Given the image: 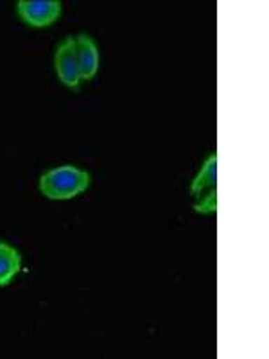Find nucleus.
<instances>
[{
  "label": "nucleus",
  "mask_w": 269,
  "mask_h": 359,
  "mask_svg": "<svg viewBox=\"0 0 269 359\" xmlns=\"http://www.w3.org/2000/svg\"><path fill=\"white\" fill-rule=\"evenodd\" d=\"M90 185V175L76 165L49 169L40 178V191L49 200H72Z\"/></svg>",
  "instance_id": "f257e3e1"
},
{
  "label": "nucleus",
  "mask_w": 269,
  "mask_h": 359,
  "mask_svg": "<svg viewBox=\"0 0 269 359\" xmlns=\"http://www.w3.org/2000/svg\"><path fill=\"white\" fill-rule=\"evenodd\" d=\"M17 13L31 27H47L62 17V2L57 0H20Z\"/></svg>",
  "instance_id": "f03ea898"
},
{
  "label": "nucleus",
  "mask_w": 269,
  "mask_h": 359,
  "mask_svg": "<svg viewBox=\"0 0 269 359\" xmlns=\"http://www.w3.org/2000/svg\"><path fill=\"white\" fill-rule=\"evenodd\" d=\"M54 67H56L57 78L62 79L63 85L74 90L79 88L83 79L78 65V54H76V38L67 36L57 45L56 54H54Z\"/></svg>",
  "instance_id": "7ed1b4c3"
},
{
  "label": "nucleus",
  "mask_w": 269,
  "mask_h": 359,
  "mask_svg": "<svg viewBox=\"0 0 269 359\" xmlns=\"http://www.w3.org/2000/svg\"><path fill=\"white\" fill-rule=\"evenodd\" d=\"M74 38H76V54H78V65L79 72H81V79L83 81H90L97 74L99 62H101L97 43H95L94 38L86 33H81Z\"/></svg>",
  "instance_id": "20e7f679"
},
{
  "label": "nucleus",
  "mask_w": 269,
  "mask_h": 359,
  "mask_svg": "<svg viewBox=\"0 0 269 359\" xmlns=\"http://www.w3.org/2000/svg\"><path fill=\"white\" fill-rule=\"evenodd\" d=\"M214 192H217V155H210L205 160L203 168L191 185V194L196 201Z\"/></svg>",
  "instance_id": "39448f33"
},
{
  "label": "nucleus",
  "mask_w": 269,
  "mask_h": 359,
  "mask_svg": "<svg viewBox=\"0 0 269 359\" xmlns=\"http://www.w3.org/2000/svg\"><path fill=\"white\" fill-rule=\"evenodd\" d=\"M22 257L17 248L8 243H0V286H8L20 273Z\"/></svg>",
  "instance_id": "423d86ee"
},
{
  "label": "nucleus",
  "mask_w": 269,
  "mask_h": 359,
  "mask_svg": "<svg viewBox=\"0 0 269 359\" xmlns=\"http://www.w3.org/2000/svg\"><path fill=\"white\" fill-rule=\"evenodd\" d=\"M194 210H196L198 214H214L217 210V192H214V194H208L207 198H203V200L196 201L194 203Z\"/></svg>",
  "instance_id": "0eeeda50"
}]
</instances>
